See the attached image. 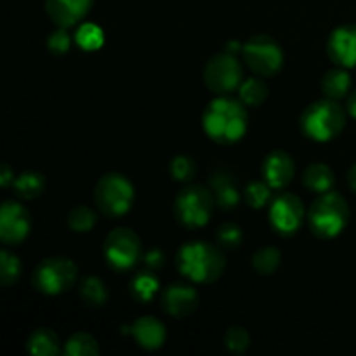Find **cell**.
Wrapping results in <instances>:
<instances>
[{"mask_svg": "<svg viewBox=\"0 0 356 356\" xmlns=\"http://www.w3.org/2000/svg\"><path fill=\"white\" fill-rule=\"evenodd\" d=\"M204 131L219 145H233L247 132V110L240 99L219 96L212 99L202 115Z\"/></svg>", "mask_w": 356, "mask_h": 356, "instance_id": "cell-1", "label": "cell"}, {"mask_svg": "<svg viewBox=\"0 0 356 356\" xmlns=\"http://www.w3.org/2000/svg\"><path fill=\"white\" fill-rule=\"evenodd\" d=\"M179 273L195 284H214L226 268V259L219 245L209 242H188L176 256Z\"/></svg>", "mask_w": 356, "mask_h": 356, "instance_id": "cell-2", "label": "cell"}, {"mask_svg": "<svg viewBox=\"0 0 356 356\" xmlns=\"http://www.w3.org/2000/svg\"><path fill=\"white\" fill-rule=\"evenodd\" d=\"M301 131L316 143H327L337 138L346 125V110L336 99H320L309 104L301 115Z\"/></svg>", "mask_w": 356, "mask_h": 356, "instance_id": "cell-3", "label": "cell"}, {"mask_svg": "<svg viewBox=\"0 0 356 356\" xmlns=\"http://www.w3.org/2000/svg\"><path fill=\"white\" fill-rule=\"evenodd\" d=\"M350 221V207L336 191L320 193L308 211V226L318 238L329 240L341 235Z\"/></svg>", "mask_w": 356, "mask_h": 356, "instance_id": "cell-4", "label": "cell"}, {"mask_svg": "<svg viewBox=\"0 0 356 356\" xmlns=\"http://www.w3.org/2000/svg\"><path fill=\"white\" fill-rule=\"evenodd\" d=\"M134 202V186L118 172H108L97 179L94 188V204L106 218H122L127 214Z\"/></svg>", "mask_w": 356, "mask_h": 356, "instance_id": "cell-5", "label": "cell"}, {"mask_svg": "<svg viewBox=\"0 0 356 356\" xmlns=\"http://www.w3.org/2000/svg\"><path fill=\"white\" fill-rule=\"evenodd\" d=\"M214 205L216 200L212 191L202 184H195L179 191L174 202V216L184 228L197 229L207 225Z\"/></svg>", "mask_w": 356, "mask_h": 356, "instance_id": "cell-6", "label": "cell"}, {"mask_svg": "<svg viewBox=\"0 0 356 356\" xmlns=\"http://www.w3.org/2000/svg\"><path fill=\"white\" fill-rule=\"evenodd\" d=\"M79 278V268L68 257H47L35 268L31 284L45 296H58L70 291Z\"/></svg>", "mask_w": 356, "mask_h": 356, "instance_id": "cell-7", "label": "cell"}, {"mask_svg": "<svg viewBox=\"0 0 356 356\" xmlns=\"http://www.w3.org/2000/svg\"><path fill=\"white\" fill-rule=\"evenodd\" d=\"M245 65L259 76H273L284 66V51L270 35H254L242 45Z\"/></svg>", "mask_w": 356, "mask_h": 356, "instance_id": "cell-8", "label": "cell"}, {"mask_svg": "<svg viewBox=\"0 0 356 356\" xmlns=\"http://www.w3.org/2000/svg\"><path fill=\"white\" fill-rule=\"evenodd\" d=\"M243 68L233 52L222 51L212 56L204 68V82L218 96H228L243 82Z\"/></svg>", "mask_w": 356, "mask_h": 356, "instance_id": "cell-9", "label": "cell"}, {"mask_svg": "<svg viewBox=\"0 0 356 356\" xmlns=\"http://www.w3.org/2000/svg\"><path fill=\"white\" fill-rule=\"evenodd\" d=\"M103 254L111 270L127 271L141 257V240L131 228H115L106 235Z\"/></svg>", "mask_w": 356, "mask_h": 356, "instance_id": "cell-10", "label": "cell"}, {"mask_svg": "<svg viewBox=\"0 0 356 356\" xmlns=\"http://www.w3.org/2000/svg\"><path fill=\"white\" fill-rule=\"evenodd\" d=\"M270 222L282 236H291L299 232L305 222V205L294 193H282L271 202Z\"/></svg>", "mask_w": 356, "mask_h": 356, "instance_id": "cell-11", "label": "cell"}, {"mask_svg": "<svg viewBox=\"0 0 356 356\" xmlns=\"http://www.w3.org/2000/svg\"><path fill=\"white\" fill-rule=\"evenodd\" d=\"M31 219L26 207L14 200H6L0 207V238L6 245H17L30 235Z\"/></svg>", "mask_w": 356, "mask_h": 356, "instance_id": "cell-12", "label": "cell"}, {"mask_svg": "<svg viewBox=\"0 0 356 356\" xmlns=\"http://www.w3.org/2000/svg\"><path fill=\"white\" fill-rule=\"evenodd\" d=\"M330 61L343 68L356 66V24H343L330 33L327 42Z\"/></svg>", "mask_w": 356, "mask_h": 356, "instance_id": "cell-13", "label": "cell"}, {"mask_svg": "<svg viewBox=\"0 0 356 356\" xmlns=\"http://www.w3.org/2000/svg\"><path fill=\"white\" fill-rule=\"evenodd\" d=\"M162 309L172 318H186L198 306V292L188 284H170L162 292Z\"/></svg>", "mask_w": 356, "mask_h": 356, "instance_id": "cell-14", "label": "cell"}, {"mask_svg": "<svg viewBox=\"0 0 356 356\" xmlns=\"http://www.w3.org/2000/svg\"><path fill=\"white\" fill-rule=\"evenodd\" d=\"M94 0H45L49 19L59 28H72L87 16Z\"/></svg>", "mask_w": 356, "mask_h": 356, "instance_id": "cell-15", "label": "cell"}, {"mask_svg": "<svg viewBox=\"0 0 356 356\" xmlns=\"http://www.w3.org/2000/svg\"><path fill=\"white\" fill-rule=\"evenodd\" d=\"M294 160L284 149H275L268 153L266 159L263 160V172L264 181L270 184L273 190H284L294 177Z\"/></svg>", "mask_w": 356, "mask_h": 356, "instance_id": "cell-16", "label": "cell"}, {"mask_svg": "<svg viewBox=\"0 0 356 356\" xmlns=\"http://www.w3.org/2000/svg\"><path fill=\"white\" fill-rule=\"evenodd\" d=\"M129 332L134 336L136 343H138L139 346L145 348V350L148 351L162 348L167 337L163 323L160 322L159 318H153V316H141V318H138L132 323Z\"/></svg>", "mask_w": 356, "mask_h": 356, "instance_id": "cell-17", "label": "cell"}, {"mask_svg": "<svg viewBox=\"0 0 356 356\" xmlns=\"http://www.w3.org/2000/svg\"><path fill=\"white\" fill-rule=\"evenodd\" d=\"M211 191L214 195L216 205L225 211H232L238 205L240 193L235 179L226 172H218L211 179Z\"/></svg>", "mask_w": 356, "mask_h": 356, "instance_id": "cell-18", "label": "cell"}, {"mask_svg": "<svg viewBox=\"0 0 356 356\" xmlns=\"http://www.w3.org/2000/svg\"><path fill=\"white\" fill-rule=\"evenodd\" d=\"M160 291V280L153 270H143L134 273V277L129 282V292L132 299L138 302H149Z\"/></svg>", "mask_w": 356, "mask_h": 356, "instance_id": "cell-19", "label": "cell"}, {"mask_svg": "<svg viewBox=\"0 0 356 356\" xmlns=\"http://www.w3.org/2000/svg\"><path fill=\"white\" fill-rule=\"evenodd\" d=\"M26 350L35 356H54L61 351V343L54 330L40 327L28 336Z\"/></svg>", "mask_w": 356, "mask_h": 356, "instance_id": "cell-20", "label": "cell"}, {"mask_svg": "<svg viewBox=\"0 0 356 356\" xmlns=\"http://www.w3.org/2000/svg\"><path fill=\"white\" fill-rule=\"evenodd\" d=\"M302 183L313 193H327V191L332 190L336 177H334L332 169L329 165L315 162L306 167L305 174H302Z\"/></svg>", "mask_w": 356, "mask_h": 356, "instance_id": "cell-21", "label": "cell"}, {"mask_svg": "<svg viewBox=\"0 0 356 356\" xmlns=\"http://www.w3.org/2000/svg\"><path fill=\"white\" fill-rule=\"evenodd\" d=\"M351 89V76L346 72V68L339 66V68H332L323 75L322 79V90L325 97L329 99H343L348 96Z\"/></svg>", "mask_w": 356, "mask_h": 356, "instance_id": "cell-22", "label": "cell"}, {"mask_svg": "<svg viewBox=\"0 0 356 356\" xmlns=\"http://www.w3.org/2000/svg\"><path fill=\"white\" fill-rule=\"evenodd\" d=\"M13 190L17 198L21 200H35L40 197L45 190V177L40 172L35 170H28V172L19 174L14 179Z\"/></svg>", "mask_w": 356, "mask_h": 356, "instance_id": "cell-23", "label": "cell"}, {"mask_svg": "<svg viewBox=\"0 0 356 356\" xmlns=\"http://www.w3.org/2000/svg\"><path fill=\"white\" fill-rule=\"evenodd\" d=\"M79 296L89 308H101L108 302V289L104 282L97 277H87L80 282Z\"/></svg>", "mask_w": 356, "mask_h": 356, "instance_id": "cell-24", "label": "cell"}, {"mask_svg": "<svg viewBox=\"0 0 356 356\" xmlns=\"http://www.w3.org/2000/svg\"><path fill=\"white\" fill-rule=\"evenodd\" d=\"M268 97V86L263 76H250L243 80L238 87V99L245 106H259Z\"/></svg>", "mask_w": 356, "mask_h": 356, "instance_id": "cell-25", "label": "cell"}, {"mask_svg": "<svg viewBox=\"0 0 356 356\" xmlns=\"http://www.w3.org/2000/svg\"><path fill=\"white\" fill-rule=\"evenodd\" d=\"M63 351L70 356H96L99 355V344L90 334L76 332L68 337Z\"/></svg>", "mask_w": 356, "mask_h": 356, "instance_id": "cell-26", "label": "cell"}, {"mask_svg": "<svg viewBox=\"0 0 356 356\" xmlns=\"http://www.w3.org/2000/svg\"><path fill=\"white\" fill-rule=\"evenodd\" d=\"M282 254L280 250L275 249V247H263V249L257 250L252 257V266L254 270L259 275H273L275 271L280 266Z\"/></svg>", "mask_w": 356, "mask_h": 356, "instance_id": "cell-27", "label": "cell"}, {"mask_svg": "<svg viewBox=\"0 0 356 356\" xmlns=\"http://www.w3.org/2000/svg\"><path fill=\"white\" fill-rule=\"evenodd\" d=\"M97 216L87 205H76L68 214V226L75 233H87L96 226Z\"/></svg>", "mask_w": 356, "mask_h": 356, "instance_id": "cell-28", "label": "cell"}, {"mask_svg": "<svg viewBox=\"0 0 356 356\" xmlns=\"http://www.w3.org/2000/svg\"><path fill=\"white\" fill-rule=\"evenodd\" d=\"M21 271H23V266H21L17 256H14L9 250H2L0 252V282L2 285L10 287L16 284L21 277Z\"/></svg>", "mask_w": 356, "mask_h": 356, "instance_id": "cell-29", "label": "cell"}, {"mask_svg": "<svg viewBox=\"0 0 356 356\" xmlns=\"http://www.w3.org/2000/svg\"><path fill=\"white\" fill-rule=\"evenodd\" d=\"M75 40L83 51H97L104 42V33L97 24L83 23L75 35Z\"/></svg>", "mask_w": 356, "mask_h": 356, "instance_id": "cell-30", "label": "cell"}, {"mask_svg": "<svg viewBox=\"0 0 356 356\" xmlns=\"http://www.w3.org/2000/svg\"><path fill=\"white\" fill-rule=\"evenodd\" d=\"M273 188L266 181H254L243 190V198L252 209H263L270 204Z\"/></svg>", "mask_w": 356, "mask_h": 356, "instance_id": "cell-31", "label": "cell"}, {"mask_svg": "<svg viewBox=\"0 0 356 356\" xmlns=\"http://www.w3.org/2000/svg\"><path fill=\"white\" fill-rule=\"evenodd\" d=\"M216 240H218V245L221 249H236L240 247L243 240L242 228L235 222H225L218 228V233H216Z\"/></svg>", "mask_w": 356, "mask_h": 356, "instance_id": "cell-32", "label": "cell"}, {"mask_svg": "<svg viewBox=\"0 0 356 356\" xmlns=\"http://www.w3.org/2000/svg\"><path fill=\"white\" fill-rule=\"evenodd\" d=\"M170 176L176 181L181 183H188V181L193 179V176L197 174V165H195V160L190 159L186 155H177L176 159H172L170 162Z\"/></svg>", "mask_w": 356, "mask_h": 356, "instance_id": "cell-33", "label": "cell"}, {"mask_svg": "<svg viewBox=\"0 0 356 356\" xmlns=\"http://www.w3.org/2000/svg\"><path fill=\"white\" fill-rule=\"evenodd\" d=\"M225 346L233 353H243L250 346V334L243 327H229L225 332Z\"/></svg>", "mask_w": 356, "mask_h": 356, "instance_id": "cell-34", "label": "cell"}, {"mask_svg": "<svg viewBox=\"0 0 356 356\" xmlns=\"http://www.w3.org/2000/svg\"><path fill=\"white\" fill-rule=\"evenodd\" d=\"M47 47H49V51L56 56L66 54V52L70 51V47H72V38H70L66 28L58 26V30L52 31V33L49 35Z\"/></svg>", "mask_w": 356, "mask_h": 356, "instance_id": "cell-35", "label": "cell"}, {"mask_svg": "<svg viewBox=\"0 0 356 356\" xmlns=\"http://www.w3.org/2000/svg\"><path fill=\"white\" fill-rule=\"evenodd\" d=\"M145 263H146V266L149 268V270L159 271L160 268L163 266V263H165V261H163V254L160 252L159 249H153V250H149V252L145 256Z\"/></svg>", "mask_w": 356, "mask_h": 356, "instance_id": "cell-36", "label": "cell"}, {"mask_svg": "<svg viewBox=\"0 0 356 356\" xmlns=\"http://www.w3.org/2000/svg\"><path fill=\"white\" fill-rule=\"evenodd\" d=\"M13 183H14L13 169H10L7 163H2V167H0V184H2L3 188H9L13 186Z\"/></svg>", "mask_w": 356, "mask_h": 356, "instance_id": "cell-37", "label": "cell"}, {"mask_svg": "<svg viewBox=\"0 0 356 356\" xmlns=\"http://www.w3.org/2000/svg\"><path fill=\"white\" fill-rule=\"evenodd\" d=\"M346 111L350 117L356 118V90H353V92L348 96V103H346Z\"/></svg>", "mask_w": 356, "mask_h": 356, "instance_id": "cell-38", "label": "cell"}, {"mask_svg": "<svg viewBox=\"0 0 356 356\" xmlns=\"http://www.w3.org/2000/svg\"><path fill=\"white\" fill-rule=\"evenodd\" d=\"M348 184H350L351 190L356 193V163L353 167L350 169V172H348Z\"/></svg>", "mask_w": 356, "mask_h": 356, "instance_id": "cell-39", "label": "cell"}]
</instances>
